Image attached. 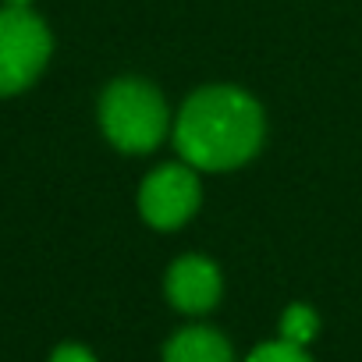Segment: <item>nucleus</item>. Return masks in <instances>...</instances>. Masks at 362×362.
<instances>
[{
	"label": "nucleus",
	"instance_id": "5",
	"mask_svg": "<svg viewBox=\"0 0 362 362\" xmlns=\"http://www.w3.org/2000/svg\"><path fill=\"white\" fill-rule=\"evenodd\" d=\"M163 295L177 313L203 316L221 302L224 277H221L217 263L206 259V256H181V259L170 263V270L163 277Z\"/></svg>",
	"mask_w": 362,
	"mask_h": 362
},
{
	"label": "nucleus",
	"instance_id": "6",
	"mask_svg": "<svg viewBox=\"0 0 362 362\" xmlns=\"http://www.w3.org/2000/svg\"><path fill=\"white\" fill-rule=\"evenodd\" d=\"M163 362H235L231 341L214 327H181L163 344Z\"/></svg>",
	"mask_w": 362,
	"mask_h": 362
},
{
	"label": "nucleus",
	"instance_id": "4",
	"mask_svg": "<svg viewBox=\"0 0 362 362\" xmlns=\"http://www.w3.org/2000/svg\"><path fill=\"white\" fill-rule=\"evenodd\" d=\"M203 185L192 163L177 160L156 167L139 189V214L149 228L156 231H177L181 224H189L192 214L199 210Z\"/></svg>",
	"mask_w": 362,
	"mask_h": 362
},
{
	"label": "nucleus",
	"instance_id": "3",
	"mask_svg": "<svg viewBox=\"0 0 362 362\" xmlns=\"http://www.w3.org/2000/svg\"><path fill=\"white\" fill-rule=\"evenodd\" d=\"M50 33L29 8L0 11V96L29 89L50 61Z\"/></svg>",
	"mask_w": 362,
	"mask_h": 362
},
{
	"label": "nucleus",
	"instance_id": "2",
	"mask_svg": "<svg viewBox=\"0 0 362 362\" xmlns=\"http://www.w3.org/2000/svg\"><path fill=\"white\" fill-rule=\"evenodd\" d=\"M100 128L121 153H153L170 128V114L156 86L117 78L100 96Z\"/></svg>",
	"mask_w": 362,
	"mask_h": 362
},
{
	"label": "nucleus",
	"instance_id": "7",
	"mask_svg": "<svg viewBox=\"0 0 362 362\" xmlns=\"http://www.w3.org/2000/svg\"><path fill=\"white\" fill-rule=\"evenodd\" d=\"M277 330H281V337H284V341L309 348V344L316 341V334H320V316H316V309H313V305L295 302V305H288V309L281 313Z\"/></svg>",
	"mask_w": 362,
	"mask_h": 362
},
{
	"label": "nucleus",
	"instance_id": "1",
	"mask_svg": "<svg viewBox=\"0 0 362 362\" xmlns=\"http://www.w3.org/2000/svg\"><path fill=\"white\" fill-rule=\"evenodd\" d=\"M263 135V110L238 86H203L174 117V146L196 170H235L249 163Z\"/></svg>",
	"mask_w": 362,
	"mask_h": 362
},
{
	"label": "nucleus",
	"instance_id": "10",
	"mask_svg": "<svg viewBox=\"0 0 362 362\" xmlns=\"http://www.w3.org/2000/svg\"><path fill=\"white\" fill-rule=\"evenodd\" d=\"M11 8H29V0H8Z\"/></svg>",
	"mask_w": 362,
	"mask_h": 362
},
{
	"label": "nucleus",
	"instance_id": "9",
	"mask_svg": "<svg viewBox=\"0 0 362 362\" xmlns=\"http://www.w3.org/2000/svg\"><path fill=\"white\" fill-rule=\"evenodd\" d=\"M50 362H96V355L86 348V344H57L54 351H50Z\"/></svg>",
	"mask_w": 362,
	"mask_h": 362
},
{
	"label": "nucleus",
	"instance_id": "8",
	"mask_svg": "<svg viewBox=\"0 0 362 362\" xmlns=\"http://www.w3.org/2000/svg\"><path fill=\"white\" fill-rule=\"evenodd\" d=\"M245 362H313V358L302 344H291V341L277 337V341H267V344L252 348V355Z\"/></svg>",
	"mask_w": 362,
	"mask_h": 362
}]
</instances>
